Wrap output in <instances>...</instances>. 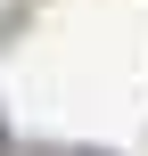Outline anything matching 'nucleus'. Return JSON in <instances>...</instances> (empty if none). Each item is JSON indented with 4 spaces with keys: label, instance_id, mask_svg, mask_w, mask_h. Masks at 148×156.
Wrapping results in <instances>:
<instances>
[{
    "label": "nucleus",
    "instance_id": "nucleus-1",
    "mask_svg": "<svg viewBox=\"0 0 148 156\" xmlns=\"http://www.w3.org/2000/svg\"><path fill=\"white\" fill-rule=\"evenodd\" d=\"M0 156H8V115H0Z\"/></svg>",
    "mask_w": 148,
    "mask_h": 156
},
{
    "label": "nucleus",
    "instance_id": "nucleus-2",
    "mask_svg": "<svg viewBox=\"0 0 148 156\" xmlns=\"http://www.w3.org/2000/svg\"><path fill=\"white\" fill-rule=\"evenodd\" d=\"M82 156H107V148H82Z\"/></svg>",
    "mask_w": 148,
    "mask_h": 156
}]
</instances>
